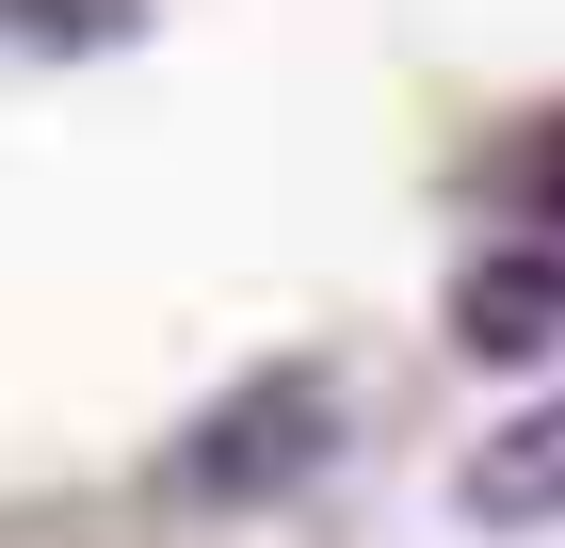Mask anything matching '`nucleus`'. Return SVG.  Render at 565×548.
<instances>
[{
    "label": "nucleus",
    "mask_w": 565,
    "mask_h": 548,
    "mask_svg": "<svg viewBox=\"0 0 565 548\" xmlns=\"http://www.w3.org/2000/svg\"><path fill=\"white\" fill-rule=\"evenodd\" d=\"M323 452H340V372H307V355H275L259 387H226L211 420H194V436L162 452V484L226 516V501H275V484H307Z\"/></svg>",
    "instance_id": "nucleus-1"
},
{
    "label": "nucleus",
    "mask_w": 565,
    "mask_h": 548,
    "mask_svg": "<svg viewBox=\"0 0 565 548\" xmlns=\"http://www.w3.org/2000/svg\"><path fill=\"white\" fill-rule=\"evenodd\" d=\"M452 339L501 355V372L550 355V339H565V243H484L469 275H452Z\"/></svg>",
    "instance_id": "nucleus-2"
},
{
    "label": "nucleus",
    "mask_w": 565,
    "mask_h": 548,
    "mask_svg": "<svg viewBox=\"0 0 565 548\" xmlns=\"http://www.w3.org/2000/svg\"><path fill=\"white\" fill-rule=\"evenodd\" d=\"M452 516H469V533H550L565 516V404H518V420L484 436V452L452 468Z\"/></svg>",
    "instance_id": "nucleus-3"
},
{
    "label": "nucleus",
    "mask_w": 565,
    "mask_h": 548,
    "mask_svg": "<svg viewBox=\"0 0 565 548\" xmlns=\"http://www.w3.org/2000/svg\"><path fill=\"white\" fill-rule=\"evenodd\" d=\"M130 17H146V0H0V33H17V49H114Z\"/></svg>",
    "instance_id": "nucleus-4"
},
{
    "label": "nucleus",
    "mask_w": 565,
    "mask_h": 548,
    "mask_svg": "<svg viewBox=\"0 0 565 548\" xmlns=\"http://www.w3.org/2000/svg\"><path fill=\"white\" fill-rule=\"evenodd\" d=\"M533 211L565 226V129H550V146H533Z\"/></svg>",
    "instance_id": "nucleus-5"
}]
</instances>
